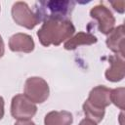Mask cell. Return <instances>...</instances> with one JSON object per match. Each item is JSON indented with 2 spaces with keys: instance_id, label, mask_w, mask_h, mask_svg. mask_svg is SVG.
<instances>
[{
  "instance_id": "cell-1",
  "label": "cell",
  "mask_w": 125,
  "mask_h": 125,
  "mask_svg": "<svg viewBox=\"0 0 125 125\" xmlns=\"http://www.w3.org/2000/svg\"><path fill=\"white\" fill-rule=\"evenodd\" d=\"M74 31L75 27L70 20H50L44 21L37 31V36L40 43L45 47L58 46L68 40L74 34Z\"/></svg>"
},
{
  "instance_id": "cell-2",
  "label": "cell",
  "mask_w": 125,
  "mask_h": 125,
  "mask_svg": "<svg viewBox=\"0 0 125 125\" xmlns=\"http://www.w3.org/2000/svg\"><path fill=\"white\" fill-rule=\"evenodd\" d=\"M74 5V1L67 0L39 1L35 4V15L43 22L50 20H69Z\"/></svg>"
},
{
  "instance_id": "cell-3",
  "label": "cell",
  "mask_w": 125,
  "mask_h": 125,
  "mask_svg": "<svg viewBox=\"0 0 125 125\" xmlns=\"http://www.w3.org/2000/svg\"><path fill=\"white\" fill-rule=\"evenodd\" d=\"M48 83L41 77H29L24 83V96L33 103H44L49 97Z\"/></svg>"
},
{
  "instance_id": "cell-4",
  "label": "cell",
  "mask_w": 125,
  "mask_h": 125,
  "mask_svg": "<svg viewBox=\"0 0 125 125\" xmlns=\"http://www.w3.org/2000/svg\"><path fill=\"white\" fill-rule=\"evenodd\" d=\"M37 106L23 94L16 95L11 103V114L15 119L26 120L35 115Z\"/></svg>"
},
{
  "instance_id": "cell-5",
  "label": "cell",
  "mask_w": 125,
  "mask_h": 125,
  "mask_svg": "<svg viewBox=\"0 0 125 125\" xmlns=\"http://www.w3.org/2000/svg\"><path fill=\"white\" fill-rule=\"evenodd\" d=\"M11 13L14 21L17 24L23 26L27 29L34 28L40 22L35 13L31 11V9L25 2H16L12 7Z\"/></svg>"
},
{
  "instance_id": "cell-6",
  "label": "cell",
  "mask_w": 125,
  "mask_h": 125,
  "mask_svg": "<svg viewBox=\"0 0 125 125\" xmlns=\"http://www.w3.org/2000/svg\"><path fill=\"white\" fill-rule=\"evenodd\" d=\"M90 16L98 21L99 30L103 34L108 35L113 30L115 25V19L109 9L104 5L100 4L94 6L90 11Z\"/></svg>"
},
{
  "instance_id": "cell-7",
  "label": "cell",
  "mask_w": 125,
  "mask_h": 125,
  "mask_svg": "<svg viewBox=\"0 0 125 125\" xmlns=\"http://www.w3.org/2000/svg\"><path fill=\"white\" fill-rule=\"evenodd\" d=\"M110 66L106 69L104 75L108 81L111 82H118L124 78L125 75V62L124 57L119 55L110 56L108 58Z\"/></svg>"
},
{
  "instance_id": "cell-8",
  "label": "cell",
  "mask_w": 125,
  "mask_h": 125,
  "mask_svg": "<svg viewBox=\"0 0 125 125\" xmlns=\"http://www.w3.org/2000/svg\"><path fill=\"white\" fill-rule=\"evenodd\" d=\"M34 46L32 37L25 33H16L9 39V47L13 52L30 53L34 50Z\"/></svg>"
},
{
  "instance_id": "cell-9",
  "label": "cell",
  "mask_w": 125,
  "mask_h": 125,
  "mask_svg": "<svg viewBox=\"0 0 125 125\" xmlns=\"http://www.w3.org/2000/svg\"><path fill=\"white\" fill-rule=\"evenodd\" d=\"M110 92L111 90L105 86L99 85L93 88L88 97V101L95 106L101 107V108H105L111 104L110 101Z\"/></svg>"
},
{
  "instance_id": "cell-10",
  "label": "cell",
  "mask_w": 125,
  "mask_h": 125,
  "mask_svg": "<svg viewBox=\"0 0 125 125\" xmlns=\"http://www.w3.org/2000/svg\"><path fill=\"white\" fill-rule=\"evenodd\" d=\"M124 25L121 24L108 34L106 38V46L109 50L114 52L116 55L124 57Z\"/></svg>"
},
{
  "instance_id": "cell-11",
  "label": "cell",
  "mask_w": 125,
  "mask_h": 125,
  "mask_svg": "<svg viewBox=\"0 0 125 125\" xmlns=\"http://www.w3.org/2000/svg\"><path fill=\"white\" fill-rule=\"evenodd\" d=\"M98 41L97 37L94 36L91 33L86 32H78L74 36L70 37L66 42L64 43V49L65 50H74L79 46L82 45H92L95 44Z\"/></svg>"
},
{
  "instance_id": "cell-12",
  "label": "cell",
  "mask_w": 125,
  "mask_h": 125,
  "mask_svg": "<svg viewBox=\"0 0 125 125\" xmlns=\"http://www.w3.org/2000/svg\"><path fill=\"white\" fill-rule=\"evenodd\" d=\"M73 122L72 114L69 111H50L44 118L45 125H71Z\"/></svg>"
},
{
  "instance_id": "cell-13",
  "label": "cell",
  "mask_w": 125,
  "mask_h": 125,
  "mask_svg": "<svg viewBox=\"0 0 125 125\" xmlns=\"http://www.w3.org/2000/svg\"><path fill=\"white\" fill-rule=\"evenodd\" d=\"M83 112L86 118L92 120L95 123H99L103 120L105 111H104V108L97 107L93 105L88 100H86L85 103L83 104Z\"/></svg>"
},
{
  "instance_id": "cell-14",
  "label": "cell",
  "mask_w": 125,
  "mask_h": 125,
  "mask_svg": "<svg viewBox=\"0 0 125 125\" xmlns=\"http://www.w3.org/2000/svg\"><path fill=\"white\" fill-rule=\"evenodd\" d=\"M124 94H125V89L123 87H119L116 89L111 90L110 92V101L113 103L117 107L120 109H124Z\"/></svg>"
},
{
  "instance_id": "cell-15",
  "label": "cell",
  "mask_w": 125,
  "mask_h": 125,
  "mask_svg": "<svg viewBox=\"0 0 125 125\" xmlns=\"http://www.w3.org/2000/svg\"><path fill=\"white\" fill-rule=\"evenodd\" d=\"M110 4L112 5L113 9L115 11H117L118 13H123L124 12V6H125L124 1H112V2H110Z\"/></svg>"
},
{
  "instance_id": "cell-16",
  "label": "cell",
  "mask_w": 125,
  "mask_h": 125,
  "mask_svg": "<svg viewBox=\"0 0 125 125\" xmlns=\"http://www.w3.org/2000/svg\"><path fill=\"white\" fill-rule=\"evenodd\" d=\"M14 125H36V124L33 121H31L29 119H26V120H19Z\"/></svg>"
},
{
  "instance_id": "cell-17",
  "label": "cell",
  "mask_w": 125,
  "mask_h": 125,
  "mask_svg": "<svg viewBox=\"0 0 125 125\" xmlns=\"http://www.w3.org/2000/svg\"><path fill=\"white\" fill-rule=\"evenodd\" d=\"M78 125H97V123L93 122L92 120H90V119H88V118H85V119L81 120Z\"/></svg>"
},
{
  "instance_id": "cell-18",
  "label": "cell",
  "mask_w": 125,
  "mask_h": 125,
  "mask_svg": "<svg viewBox=\"0 0 125 125\" xmlns=\"http://www.w3.org/2000/svg\"><path fill=\"white\" fill-rule=\"evenodd\" d=\"M4 116V99L0 97V120Z\"/></svg>"
},
{
  "instance_id": "cell-19",
  "label": "cell",
  "mask_w": 125,
  "mask_h": 125,
  "mask_svg": "<svg viewBox=\"0 0 125 125\" xmlns=\"http://www.w3.org/2000/svg\"><path fill=\"white\" fill-rule=\"evenodd\" d=\"M4 52H5V46H4L3 39H2V37H1V35H0V59L3 57Z\"/></svg>"
}]
</instances>
